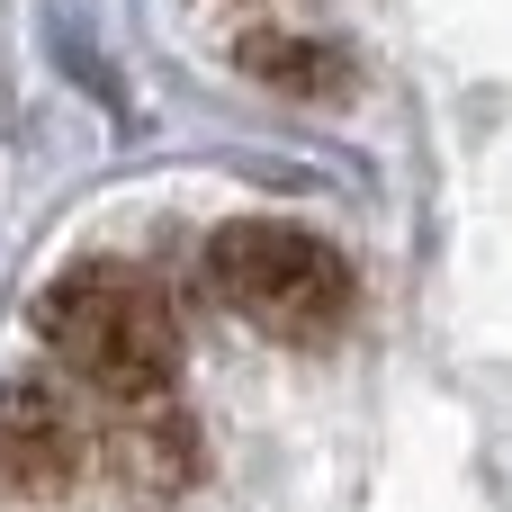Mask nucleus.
Wrapping results in <instances>:
<instances>
[{
    "label": "nucleus",
    "instance_id": "f257e3e1",
    "mask_svg": "<svg viewBox=\"0 0 512 512\" xmlns=\"http://www.w3.org/2000/svg\"><path fill=\"white\" fill-rule=\"evenodd\" d=\"M36 324L63 351V369L90 378L99 396H171V378H180V315L144 270H117V261L63 270L45 288Z\"/></svg>",
    "mask_w": 512,
    "mask_h": 512
},
{
    "label": "nucleus",
    "instance_id": "f03ea898",
    "mask_svg": "<svg viewBox=\"0 0 512 512\" xmlns=\"http://www.w3.org/2000/svg\"><path fill=\"white\" fill-rule=\"evenodd\" d=\"M207 279H216V297L252 333L297 342V351H315V342H333L351 324V270H342V252L324 234H306V225H279V216L225 225L207 243Z\"/></svg>",
    "mask_w": 512,
    "mask_h": 512
},
{
    "label": "nucleus",
    "instance_id": "7ed1b4c3",
    "mask_svg": "<svg viewBox=\"0 0 512 512\" xmlns=\"http://www.w3.org/2000/svg\"><path fill=\"white\" fill-rule=\"evenodd\" d=\"M81 468H90V432H81V414H72L45 378L0 387V486L27 495V504H45V495H63Z\"/></svg>",
    "mask_w": 512,
    "mask_h": 512
},
{
    "label": "nucleus",
    "instance_id": "20e7f679",
    "mask_svg": "<svg viewBox=\"0 0 512 512\" xmlns=\"http://www.w3.org/2000/svg\"><path fill=\"white\" fill-rule=\"evenodd\" d=\"M108 468L126 495H180L198 468V432L171 396H126V423L108 432Z\"/></svg>",
    "mask_w": 512,
    "mask_h": 512
},
{
    "label": "nucleus",
    "instance_id": "39448f33",
    "mask_svg": "<svg viewBox=\"0 0 512 512\" xmlns=\"http://www.w3.org/2000/svg\"><path fill=\"white\" fill-rule=\"evenodd\" d=\"M234 54H243V72H252V81H270V90H297V99H342V90H351V63H342L333 45H306V36H288V27H252Z\"/></svg>",
    "mask_w": 512,
    "mask_h": 512
}]
</instances>
